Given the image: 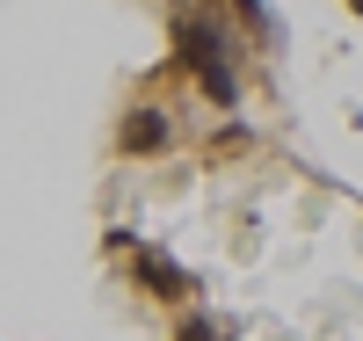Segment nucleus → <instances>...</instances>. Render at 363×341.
<instances>
[{"label": "nucleus", "mask_w": 363, "mask_h": 341, "mask_svg": "<svg viewBox=\"0 0 363 341\" xmlns=\"http://www.w3.org/2000/svg\"><path fill=\"white\" fill-rule=\"evenodd\" d=\"M174 66L196 80V95L211 109H240V95H247V80H240V44H233V29L211 8H189L174 22Z\"/></svg>", "instance_id": "1"}, {"label": "nucleus", "mask_w": 363, "mask_h": 341, "mask_svg": "<svg viewBox=\"0 0 363 341\" xmlns=\"http://www.w3.org/2000/svg\"><path fill=\"white\" fill-rule=\"evenodd\" d=\"M131 291H145L153 305H174V313H182V305H196V298H203V276H196V269H182L167 247L138 240V247H131Z\"/></svg>", "instance_id": "2"}, {"label": "nucleus", "mask_w": 363, "mask_h": 341, "mask_svg": "<svg viewBox=\"0 0 363 341\" xmlns=\"http://www.w3.org/2000/svg\"><path fill=\"white\" fill-rule=\"evenodd\" d=\"M167 145H174V109H160V102H131L124 123H116V152H124V160H160Z\"/></svg>", "instance_id": "3"}, {"label": "nucleus", "mask_w": 363, "mask_h": 341, "mask_svg": "<svg viewBox=\"0 0 363 341\" xmlns=\"http://www.w3.org/2000/svg\"><path fill=\"white\" fill-rule=\"evenodd\" d=\"M174 341H233V320L225 313H211V305H182V320H174Z\"/></svg>", "instance_id": "4"}]
</instances>
